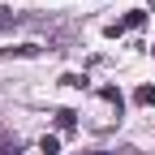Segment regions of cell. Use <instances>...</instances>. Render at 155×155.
I'll return each instance as SVG.
<instances>
[{
	"instance_id": "1",
	"label": "cell",
	"mask_w": 155,
	"mask_h": 155,
	"mask_svg": "<svg viewBox=\"0 0 155 155\" xmlns=\"http://www.w3.org/2000/svg\"><path fill=\"white\" fill-rule=\"evenodd\" d=\"M134 99H138L142 108H155V86H138V91H134Z\"/></svg>"
},
{
	"instance_id": "2",
	"label": "cell",
	"mask_w": 155,
	"mask_h": 155,
	"mask_svg": "<svg viewBox=\"0 0 155 155\" xmlns=\"http://www.w3.org/2000/svg\"><path fill=\"white\" fill-rule=\"evenodd\" d=\"M0 155H22V142L17 138H0Z\"/></svg>"
},
{
	"instance_id": "3",
	"label": "cell",
	"mask_w": 155,
	"mask_h": 155,
	"mask_svg": "<svg viewBox=\"0 0 155 155\" xmlns=\"http://www.w3.org/2000/svg\"><path fill=\"white\" fill-rule=\"evenodd\" d=\"M99 95H104V99H108V104H112V108H116V112H121V91H116V86H104V91H99Z\"/></svg>"
},
{
	"instance_id": "4",
	"label": "cell",
	"mask_w": 155,
	"mask_h": 155,
	"mask_svg": "<svg viewBox=\"0 0 155 155\" xmlns=\"http://www.w3.org/2000/svg\"><path fill=\"white\" fill-rule=\"evenodd\" d=\"M9 26H17V13H9V9H0V30H9Z\"/></svg>"
},
{
	"instance_id": "5",
	"label": "cell",
	"mask_w": 155,
	"mask_h": 155,
	"mask_svg": "<svg viewBox=\"0 0 155 155\" xmlns=\"http://www.w3.org/2000/svg\"><path fill=\"white\" fill-rule=\"evenodd\" d=\"M56 125H61V129H73V112H69V108L56 112Z\"/></svg>"
},
{
	"instance_id": "6",
	"label": "cell",
	"mask_w": 155,
	"mask_h": 155,
	"mask_svg": "<svg viewBox=\"0 0 155 155\" xmlns=\"http://www.w3.org/2000/svg\"><path fill=\"white\" fill-rule=\"evenodd\" d=\"M39 151H48V155H56V151H61V138H43V142H39Z\"/></svg>"
},
{
	"instance_id": "7",
	"label": "cell",
	"mask_w": 155,
	"mask_h": 155,
	"mask_svg": "<svg viewBox=\"0 0 155 155\" xmlns=\"http://www.w3.org/2000/svg\"><path fill=\"white\" fill-rule=\"evenodd\" d=\"M91 155H108V151H91Z\"/></svg>"
},
{
	"instance_id": "8",
	"label": "cell",
	"mask_w": 155,
	"mask_h": 155,
	"mask_svg": "<svg viewBox=\"0 0 155 155\" xmlns=\"http://www.w3.org/2000/svg\"><path fill=\"white\" fill-rule=\"evenodd\" d=\"M151 56H155V43H151Z\"/></svg>"
}]
</instances>
